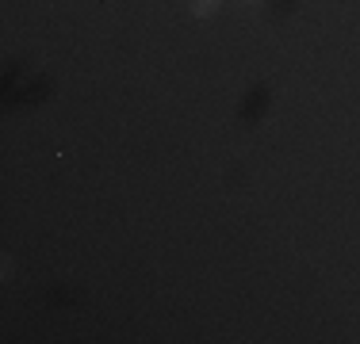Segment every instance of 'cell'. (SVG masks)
<instances>
[{
  "mask_svg": "<svg viewBox=\"0 0 360 344\" xmlns=\"http://www.w3.org/2000/svg\"><path fill=\"white\" fill-rule=\"evenodd\" d=\"M192 12L195 15H215L219 12V0H192Z\"/></svg>",
  "mask_w": 360,
  "mask_h": 344,
  "instance_id": "cell-1",
  "label": "cell"
}]
</instances>
